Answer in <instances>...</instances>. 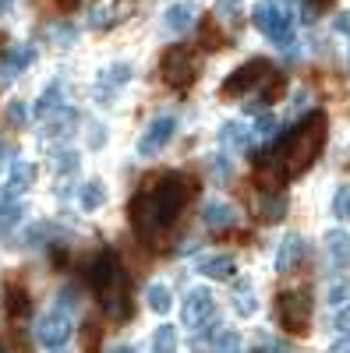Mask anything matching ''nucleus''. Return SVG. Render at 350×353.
<instances>
[{"mask_svg": "<svg viewBox=\"0 0 350 353\" xmlns=\"http://www.w3.org/2000/svg\"><path fill=\"white\" fill-rule=\"evenodd\" d=\"M195 198V181L184 173H156V181H149L135 198H131V226L142 241H149L153 248L166 244V233L173 230L188 209V201Z\"/></svg>", "mask_w": 350, "mask_h": 353, "instance_id": "obj_1", "label": "nucleus"}, {"mask_svg": "<svg viewBox=\"0 0 350 353\" xmlns=\"http://www.w3.org/2000/svg\"><path fill=\"white\" fill-rule=\"evenodd\" d=\"M89 286L96 290V297L106 311V318L113 321H128L135 304H131V283H128V272L121 269V258L113 251H103L93 258L89 265Z\"/></svg>", "mask_w": 350, "mask_h": 353, "instance_id": "obj_2", "label": "nucleus"}, {"mask_svg": "<svg viewBox=\"0 0 350 353\" xmlns=\"http://www.w3.org/2000/svg\"><path fill=\"white\" fill-rule=\"evenodd\" d=\"M326 134H329L326 113H308L304 121L276 145L286 176H301L318 159V152H322V145H326Z\"/></svg>", "mask_w": 350, "mask_h": 353, "instance_id": "obj_3", "label": "nucleus"}, {"mask_svg": "<svg viewBox=\"0 0 350 353\" xmlns=\"http://www.w3.org/2000/svg\"><path fill=\"white\" fill-rule=\"evenodd\" d=\"M251 21H255L258 32L269 36L276 46L294 43V14H290L283 4H276V0H262V4H255Z\"/></svg>", "mask_w": 350, "mask_h": 353, "instance_id": "obj_4", "label": "nucleus"}, {"mask_svg": "<svg viewBox=\"0 0 350 353\" xmlns=\"http://www.w3.org/2000/svg\"><path fill=\"white\" fill-rule=\"evenodd\" d=\"M276 318L286 332L304 336L311 325V297L308 290H283L276 297Z\"/></svg>", "mask_w": 350, "mask_h": 353, "instance_id": "obj_5", "label": "nucleus"}, {"mask_svg": "<svg viewBox=\"0 0 350 353\" xmlns=\"http://www.w3.org/2000/svg\"><path fill=\"white\" fill-rule=\"evenodd\" d=\"M159 71H163V81H166V85L188 88V85H195V78H198V61H195V53H191L188 46H173V50L163 53Z\"/></svg>", "mask_w": 350, "mask_h": 353, "instance_id": "obj_6", "label": "nucleus"}, {"mask_svg": "<svg viewBox=\"0 0 350 353\" xmlns=\"http://www.w3.org/2000/svg\"><path fill=\"white\" fill-rule=\"evenodd\" d=\"M273 71V64L266 61V57H255V61H248V64H241L233 74H226V81H223V96L230 99V96H244V92H255V88L266 81V74Z\"/></svg>", "mask_w": 350, "mask_h": 353, "instance_id": "obj_7", "label": "nucleus"}, {"mask_svg": "<svg viewBox=\"0 0 350 353\" xmlns=\"http://www.w3.org/2000/svg\"><path fill=\"white\" fill-rule=\"evenodd\" d=\"M75 332V321H71V311L64 307H53L50 314H43L36 321V339L46 346V350H61Z\"/></svg>", "mask_w": 350, "mask_h": 353, "instance_id": "obj_8", "label": "nucleus"}, {"mask_svg": "<svg viewBox=\"0 0 350 353\" xmlns=\"http://www.w3.org/2000/svg\"><path fill=\"white\" fill-rule=\"evenodd\" d=\"M213 314H216V301H213V293H209L206 286L191 290L188 297H184L181 318H184V325H188V329H202L206 321H213Z\"/></svg>", "mask_w": 350, "mask_h": 353, "instance_id": "obj_9", "label": "nucleus"}, {"mask_svg": "<svg viewBox=\"0 0 350 353\" xmlns=\"http://www.w3.org/2000/svg\"><path fill=\"white\" fill-rule=\"evenodd\" d=\"M173 134H177V117H156V121L145 128V134L138 138V152L142 156H156Z\"/></svg>", "mask_w": 350, "mask_h": 353, "instance_id": "obj_10", "label": "nucleus"}, {"mask_svg": "<svg viewBox=\"0 0 350 353\" xmlns=\"http://www.w3.org/2000/svg\"><path fill=\"white\" fill-rule=\"evenodd\" d=\"M304 258V237L301 233H286V237L280 241V251H276V272L286 276V272H294L298 265Z\"/></svg>", "mask_w": 350, "mask_h": 353, "instance_id": "obj_11", "label": "nucleus"}, {"mask_svg": "<svg viewBox=\"0 0 350 353\" xmlns=\"http://www.w3.org/2000/svg\"><path fill=\"white\" fill-rule=\"evenodd\" d=\"M36 61V46H14V50H4L0 57V81H14L28 64Z\"/></svg>", "mask_w": 350, "mask_h": 353, "instance_id": "obj_12", "label": "nucleus"}, {"mask_svg": "<svg viewBox=\"0 0 350 353\" xmlns=\"http://www.w3.org/2000/svg\"><path fill=\"white\" fill-rule=\"evenodd\" d=\"M326 254H329L336 272L350 269V233L347 230H329L326 233Z\"/></svg>", "mask_w": 350, "mask_h": 353, "instance_id": "obj_13", "label": "nucleus"}, {"mask_svg": "<svg viewBox=\"0 0 350 353\" xmlns=\"http://www.w3.org/2000/svg\"><path fill=\"white\" fill-rule=\"evenodd\" d=\"M202 223L209 230H230L237 223V209H233L230 201H206L202 205Z\"/></svg>", "mask_w": 350, "mask_h": 353, "instance_id": "obj_14", "label": "nucleus"}, {"mask_svg": "<svg viewBox=\"0 0 350 353\" xmlns=\"http://www.w3.org/2000/svg\"><path fill=\"white\" fill-rule=\"evenodd\" d=\"M195 269H198V276H206V279H230L233 272H237V265H233L230 254H202L195 261Z\"/></svg>", "mask_w": 350, "mask_h": 353, "instance_id": "obj_15", "label": "nucleus"}, {"mask_svg": "<svg viewBox=\"0 0 350 353\" xmlns=\"http://www.w3.org/2000/svg\"><path fill=\"white\" fill-rule=\"evenodd\" d=\"M255 216H258L262 223H280V219L286 216V198H283L280 191L258 194V201H255Z\"/></svg>", "mask_w": 350, "mask_h": 353, "instance_id": "obj_16", "label": "nucleus"}, {"mask_svg": "<svg viewBox=\"0 0 350 353\" xmlns=\"http://www.w3.org/2000/svg\"><path fill=\"white\" fill-rule=\"evenodd\" d=\"M32 184H36V163H25V159L11 163V176L4 181V194H21Z\"/></svg>", "mask_w": 350, "mask_h": 353, "instance_id": "obj_17", "label": "nucleus"}, {"mask_svg": "<svg viewBox=\"0 0 350 353\" xmlns=\"http://www.w3.org/2000/svg\"><path fill=\"white\" fill-rule=\"evenodd\" d=\"M248 145H251V131H248L244 124L230 121V124L220 128V149H226V152H244Z\"/></svg>", "mask_w": 350, "mask_h": 353, "instance_id": "obj_18", "label": "nucleus"}, {"mask_svg": "<svg viewBox=\"0 0 350 353\" xmlns=\"http://www.w3.org/2000/svg\"><path fill=\"white\" fill-rule=\"evenodd\" d=\"M163 25L170 28V32H188V28L195 25V8L191 4H184V0H181V4H170L166 8V14H163Z\"/></svg>", "mask_w": 350, "mask_h": 353, "instance_id": "obj_19", "label": "nucleus"}, {"mask_svg": "<svg viewBox=\"0 0 350 353\" xmlns=\"http://www.w3.org/2000/svg\"><path fill=\"white\" fill-rule=\"evenodd\" d=\"M61 96H64V85H61V81H50V85L43 88V96L36 99V106H32L36 121H43V117H50L57 106H61Z\"/></svg>", "mask_w": 350, "mask_h": 353, "instance_id": "obj_20", "label": "nucleus"}, {"mask_svg": "<svg viewBox=\"0 0 350 353\" xmlns=\"http://www.w3.org/2000/svg\"><path fill=\"white\" fill-rule=\"evenodd\" d=\"M78 205H81L85 212L103 209V205H106V188H103L99 181H85V184L78 188Z\"/></svg>", "mask_w": 350, "mask_h": 353, "instance_id": "obj_21", "label": "nucleus"}, {"mask_svg": "<svg viewBox=\"0 0 350 353\" xmlns=\"http://www.w3.org/2000/svg\"><path fill=\"white\" fill-rule=\"evenodd\" d=\"M233 311L244 314V318H251V314L258 311V301H255V293H251V283H248V279H241L237 290H233Z\"/></svg>", "mask_w": 350, "mask_h": 353, "instance_id": "obj_22", "label": "nucleus"}, {"mask_svg": "<svg viewBox=\"0 0 350 353\" xmlns=\"http://www.w3.org/2000/svg\"><path fill=\"white\" fill-rule=\"evenodd\" d=\"M4 304H8V311H11L14 318H25L28 311H32V304H28V293H25L21 286H8V290H4Z\"/></svg>", "mask_w": 350, "mask_h": 353, "instance_id": "obj_23", "label": "nucleus"}, {"mask_svg": "<svg viewBox=\"0 0 350 353\" xmlns=\"http://www.w3.org/2000/svg\"><path fill=\"white\" fill-rule=\"evenodd\" d=\"M145 301H149V307H153L156 314H166V311L173 307V297H170V290H166L163 283H153L149 290H145Z\"/></svg>", "mask_w": 350, "mask_h": 353, "instance_id": "obj_24", "label": "nucleus"}, {"mask_svg": "<svg viewBox=\"0 0 350 353\" xmlns=\"http://www.w3.org/2000/svg\"><path fill=\"white\" fill-rule=\"evenodd\" d=\"M177 350V329L173 325H159L153 332V353H173Z\"/></svg>", "mask_w": 350, "mask_h": 353, "instance_id": "obj_25", "label": "nucleus"}, {"mask_svg": "<svg viewBox=\"0 0 350 353\" xmlns=\"http://www.w3.org/2000/svg\"><path fill=\"white\" fill-rule=\"evenodd\" d=\"M213 353H244V343H241V336L233 329H223L213 339Z\"/></svg>", "mask_w": 350, "mask_h": 353, "instance_id": "obj_26", "label": "nucleus"}, {"mask_svg": "<svg viewBox=\"0 0 350 353\" xmlns=\"http://www.w3.org/2000/svg\"><path fill=\"white\" fill-rule=\"evenodd\" d=\"M333 216L340 223H350V184H340L333 194Z\"/></svg>", "mask_w": 350, "mask_h": 353, "instance_id": "obj_27", "label": "nucleus"}, {"mask_svg": "<svg viewBox=\"0 0 350 353\" xmlns=\"http://www.w3.org/2000/svg\"><path fill=\"white\" fill-rule=\"evenodd\" d=\"M75 121H78L75 110H57V113H53V124H50L46 134H71V131H75Z\"/></svg>", "mask_w": 350, "mask_h": 353, "instance_id": "obj_28", "label": "nucleus"}, {"mask_svg": "<svg viewBox=\"0 0 350 353\" xmlns=\"http://www.w3.org/2000/svg\"><path fill=\"white\" fill-rule=\"evenodd\" d=\"M326 297H329V304H336V307L350 304V279H333Z\"/></svg>", "mask_w": 350, "mask_h": 353, "instance_id": "obj_29", "label": "nucleus"}, {"mask_svg": "<svg viewBox=\"0 0 350 353\" xmlns=\"http://www.w3.org/2000/svg\"><path fill=\"white\" fill-rule=\"evenodd\" d=\"M21 219V205L18 201H0V230H11Z\"/></svg>", "mask_w": 350, "mask_h": 353, "instance_id": "obj_30", "label": "nucleus"}, {"mask_svg": "<svg viewBox=\"0 0 350 353\" xmlns=\"http://www.w3.org/2000/svg\"><path fill=\"white\" fill-rule=\"evenodd\" d=\"M4 117H8V124H11V128H25V124H28V110H25V103H18V99L8 103Z\"/></svg>", "mask_w": 350, "mask_h": 353, "instance_id": "obj_31", "label": "nucleus"}, {"mask_svg": "<svg viewBox=\"0 0 350 353\" xmlns=\"http://www.w3.org/2000/svg\"><path fill=\"white\" fill-rule=\"evenodd\" d=\"M209 173H213V181H216V184H226L230 176H233V166H230L226 156H216V159L209 163Z\"/></svg>", "mask_w": 350, "mask_h": 353, "instance_id": "obj_32", "label": "nucleus"}, {"mask_svg": "<svg viewBox=\"0 0 350 353\" xmlns=\"http://www.w3.org/2000/svg\"><path fill=\"white\" fill-rule=\"evenodd\" d=\"M113 21V8L110 4H103V8H93L89 11V28H106Z\"/></svg>", "mask_w": 350, "mask_h": 353, "instance_id": "obj_33", "label": "nucleus"}, {"mask_svg": "<svg viewBox=\"0 0 350 353\" xmlns=\"http://www.w3.org/2000/svg\"><path fill=\"white\" fill-rule=\"evenodd\" d=\"M128 78H131V64H113V68L106 71L103 85H124Z\"/></svg>", "mask_w": 350, "mask_h": 353, "instance_id": "obj_34", "label": "nucleus"}, {"mask_svg": "<svg viewBox=\"0 0 350 353\" xmlns=\"http://www.w3.org/2000/svg\"><path fill=\"white\" fill-rule=\"evenodd\" d=\"M53 166H57V173H75V170H78V156L64 149V152L53 156Z\"/></svg>", "mask_w": 350, "mask_h": 353, "instance_id": "obj_35", "label": "nucleus"}, {"mask_svg": "<svg viewBox=\"0 0 350 353\" xmlns=\"http://www.w3.org/2000/svg\"><path fill=\"white\" fill-rule=\"evenodd\" d=\"M329 8V0H304V11H301V18L304 21H315L318 14H322Z\"/></svg>", "mask_w": 350, "mask_h": 353, "instance_id": "obj_36", "label": "nucleus"}, {"mask_svg": "<svg viewBox=\"0 0 350 353\" xmlns=\"http://www.w3.org/2000/svg\"><path fill=\"white\" fill-rule=\"evenodd\" d=\"M273 131H276V117H269V113H262L258 121H255V134H258V138H269Z\"/></svg>", "mask_w": 350, "mask_h": 353, "instance_id": "obj_37", "label": "nucleus"}, {"mask_svg": "<svg viewBox=\"0 0 350 353\" xmlns=\"http://www.w3.org/2000/svg\"><path fill=\"white\" fill-rule=\"evenodd\" d=\"M241 11V0H216V14L220 18H237Z\"/></svg>", "mask_w": 350, "mask_h": 353, "instance_id": "obj_38", "label": "nucleus"}, {"mask_svg": "<svg viewBox=\"0 0 350 353\" xmlns=\"http://www.w3.org/2000/svg\"><path fill=\"white\" fill-rule=\"evenodd\" d=\"M85 353H99V325H85Z\"/></svg>", "mask_w": 350, "mask_h": 353, "instance_id": "obj_39", "label": "nucleus"}, {"mask_svg": "<svg viewBox=\"0 0 350 353\" xmlns=\"http://www.w3.org/2000/svg\"><path fill=\"white\" fill-rule=\"evenodd\" d=\"M336 329H340L343 336H350V304L340 307V314H336Z\"/></svg>", "mask_w": 350, "mask_h": 353, "instance_id": "obj_40", "label": "nucleus"}, {"mask_svg": "<svg viewBox=\"0 0 350 353\" xmlns=\"http://www.w3.org/2000/svg\"><path fill=\"white\" fill-rule=\"evenodd\" d=\"M333 28H336V32H340V36H350V11H343V14H336V18H333Z\"/></svg>", "mask_w": 350, "mask_h": 353, "instance_id": "obj_41", "label": "nucleus"}, {"mask_svg": "<svg viewBox=\"0 0 350 353\" xmlns=\"http://www.w3.org/2000/svg\"><path fill=\"white\" fill-rule=\"evenodd\" d=\"M266 353H290V346H286V343H276V339H269V343H266Z\"/></svg>", "mask_w": 350, "mask_h": 353, "instance_id": "obj_42", "label": "nucleus"}, {"mask_svg": "<svg viewBox=\"0 0 350 353\" xmlns=\"http://www.w3.org/2000/svg\"><path fill=\"white\" fill-rule=\"evenodd\" d=\"M4 159H11V145H8L4 134H0V163H4Z\"/></svg>", "mask_w": 350, "mask_h": 353, "instance_id": "obj_43", "label": "nucleus"}, {"mask_svg": "<svg viewBox=\"0 0 350 353\" xmlns=\"http://www.w3.org/2000/svg\"><path fill=\"white\" fill-rule=\"evenodd\" d=\"M103 138H106V131H103V128H93V149H99Z\"/></svg>", "mask_w": 350, "mask_h": 353, "instance_id": "obj_44", "label": "nucleus"}, {"mask_svg": "<svg viewBox=\"0 0 350 353\" xmlns=\"http://www.w3.org/2000/svg\"><path fill=\"white\" fill-rule=\"evenodd\" d=\"M333 353H350V336H343V339L333 346Z\"/></svg>", "mask_w": 350, "mask_h": 353, "instance_id": "obj_45", "label": "nucleus"}, {"mask_svg": "<svg viewBox=\"0 0 350 353\" xmlns=\"http://www.w3.org/2000/svg\"><path fill=\"white\" fill-rule=\"evenodd\" d=\"M110 353H135V346H128V343H121V346H110Z\"/></svg>", "mask_w": 350, "mask_h": 353, "instance_id": "obj_46", "label": "nucleus"}, {"mask_svg": "<svg viewBox=\"0 0 350 353\" xmlns=\"http://www.w3.org/2000/svg\"><path fill=\"white\" fill-rule=\"evenodd\" d=\"M11 4H14V0H0V11H11Z\"/></svg>", "mask_w": 350, "mask_h": 353, "instance_id": "obj_47", "label": "nucleus"}, {"mask_svg": "<svg viewBox=\"0 0 350 353\" xmlns=\"http://www.w3.org/2000/svg\"><path fill=\"white\" fill-rule=\"evenodd\" d=\"M61 4H64V8H75V4H78V0H61Z\"/></svg>", "mask_w": 350, "mask_h": 353, "instance_id": "obj_48", "label": "nucleus"}, {"mask_svg": "<svg viewBox=\"0 0 350 353\" xmlns=\"http://www.w3.org/2000/svg\"><path fill=\"white\" fill-rule=\"evenodd\" d=\"M347 61H350V57H347Z\"/></svg>", "mask_w": 350, "mask_h": 353, "instance_id": "obj_49", "label": "nucleus"}, {"mask_svg": "<svg viewBox=\"0 0 350 353\" xmlns=\"http://www.w3.org/2000/svg\"><path fill=\"white\" fill-rule=\"evenodd\" d=\"M0 353H4V350H0Z\"/></svg>", "mask_w": 350, "mask_h": 353, "instance_id": "obj_50", "label": "nucleus"}]
</instances>
